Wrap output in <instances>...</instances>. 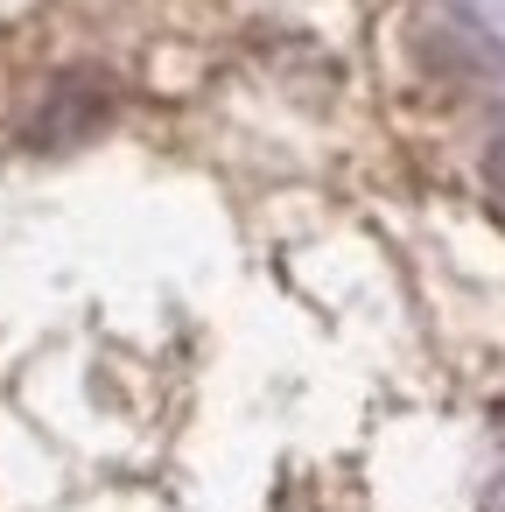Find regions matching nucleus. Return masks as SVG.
I'll return each mask as SVG.
<instances>
[{
  "instance_id": "nucleus-1",
  "label": "nucleus",
  "mask_w": 505,
  "mask_h": 512,
  "mask_svg": "<svg viewBox=\"0 0 505 512\" xmlns=\"http://www.w3.org/2000/svg\"><path fill=\"white\" fill-rule=\"evenodd\" d=\"M484 176H491V197L505 204V134L491 141V155H484Z\"/></svg>"
},
{
  "instance_id": "nucleus-2",
  "label": "nucleus",
  "mask_w": 505,
  "mask_h": 512,
  "mask_svg": "<svg viewBox=\"0 0 505 512\" xmlns=\"http://www.w3.org/2000/svg\"><path fill=\"white\" fill-rule=\"evenodd\" d=\"M484 512H505V470L491 477V491H484Z\"/></svg>"
}]
</instances>
